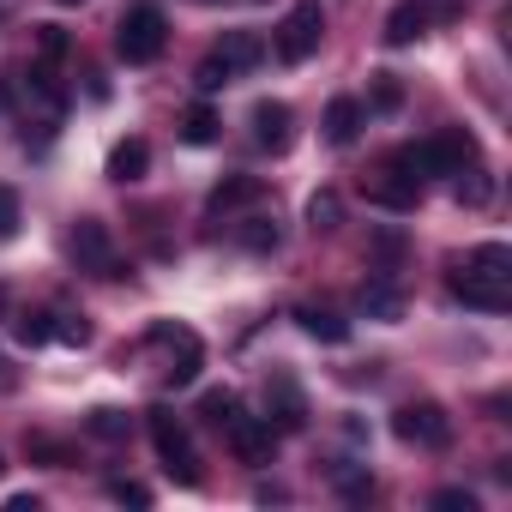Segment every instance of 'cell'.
<instances>
[{
    "mask_svg": "<svg viewBox=\"0 0 512 512\" xmlns=\"http://www.w3.org/2000/svg\"><path fill=\"white\" fill-rule=\"evenodd\" d=\"M464 163H476V133H464V127H446V133H434V139H422V145H404V151H392V163L386 169H398V175H458Z\"/></svg>",
    "mask_w": 512,
    "mask_h": 512,
    "instance_id": "6da1fadb",
    "label": "cell"
},
{
    "mask_svg": "<svg viewBox=\"0 0 512 512\" xmlns=\"http://www.w3.org/2000/svg\"><path fill=\"white\" fill-rule=\"evenodd\" d=\"M145 428H151V446H157L163 470H169V476H181L187 488H199V458H193V440H187L181 416H175L169 404H157V410H145Z\"/></svg>",
    "mask_w": 512,
    "mask_h": 512,
    "instance_id": "7a4b0ae2",
    "label": "cell"
},
{
    "mask_svg": "<svg viewBox=\"0 0 512 512\" xmlns=\"http://www.w3.org/2000/svg\"><path fill=\"white\" fill-rule=\"evenodd\" d=\"M320 37H326V7L320 0H296V7L284 13V25H278V37H272V49H278L284 67H302L320 49Z\"/></svg>",
    "mask_w": 512,
    "mask_h": 512,
    "instance_id": "3957f363",
    "label": "cell"
},
{
    "mask_svg": "<svg viewBox=\"0 0 512 512\" xmlns=\"http://www.w3.org/2000/svg\"><path fill=\"white\" fill-rule=\"evenodd\" d=\"M163 43H169V25H163V13H157V7H133V13L121 19V31H115V55H121L127 67L157 61V55H163Z\"/></svg>",
    "mask_w": 512,
    "mask_h": 512,
    "instance_id": "277c9868",
    "label": "cell"
},
{
    "mask_svg": "<svg viewBox=\"0 0 512 512\" xmlns=\"http://www.w3.org/2000/svg\"><path fill=\"white\" fill-rule=\"evenodd\" d=\"M67 253L79 260V272H91V278H127V272H121V260H115L109 223H97V217H79V223H73V235H67Z\"/></svg>",
    "mask_w": 512,
    "mask_h": 512,
    "instance_id": "5b68a950",
    "label": "cell"
},
{
    "mask_svg": "<svg viewBox=\"0 0 512 512\" xmlns=\"http://www.w3.org/2000/svg\"><path fill=\"white\" fill-rule=\"evenodd\" d=\"M392 434H398L404 446H446V440H452V416H446L434 398L398 404V410H392Z\"/></svg>",
    "mask_w": 512,
    "mask_h": 512,
    "instance_id": "8992f818",
    "label": "cell"
},
{
    "mask_svg": "<svg viewBox=\"0 0 512 512\" xmlns=\"http://www.w3.org/2000/svg\"><path fill=\"white\" fill-rule=\"evenodd\" d=\"M151 344L169 350V386H193L199 368H205V350L187 326H151Z\"/></svg>",
    "mask_w": 512,
    "mask_h": 512,
    "instance_id": "52a82bcc",
    "label": "cell"
},
{
    "mask_svg": "<svg viewBox=\"0 0 512 512\" xmlns=\"http://www.w3.org/2000/svg\"><path fill=\"white\" fill-rule=\"evenodd\" d=\"M452 296L464 302V308H482V314H506L512 308V284L506 278H482V272H470V266H452Z\"/></svg>",
    "mask_w": 512,
    "mask_h": 512,
    "instance_id": "ba28073f",
    "label": "cell"
},
{
    "mask_svg": "<svg viewBox=\"0 0 512 512\" xmlns=\"http://www.w3.org/2000/svg\"><path fill=\"white\" fill-rule=\"evenodd\" d=\"M223 434H229V446H235V458H241V464H266V458H272V446H278V428H272L266 416H235Z\"/></svg>",
    "mask_w": 512,
    "mask_h": 512,
    "instance_id": "9c48e42d",
    "label": "cell"
},
{
    "mask_svg": "<svg viewBox=\"0 0 512 512\" xmlns=\"http://www.w3.org/2000/svg\"><path fill=\"white\" fill-rule=\"evenodd\" d=\"M290 127H296L290 103H278V97L253 103V145H260V151H290Z\"/></svg>",
    "mask_w": 512,
    "mask_h": 512,
    "instance_id": "30bf717a",
    "label": "cell"
},
{
    "mask_svg": "<svg viewBox=\"0 0 512 512\" xmlns=\"http://www.w3.org/2000/svg\"><path fill=\"white\" fill-rule=\"evenodd\" d=\"M266 410H272L266 422H272L278 434H296V428H308V398L296 392V380H290V374H278V380L266 386Z\"/></svg>",
    "mask_w": 512,
    "mask_h": 512,
    "instance_id": "8fae6325",
    "label": "cell"
},
{
    "mask_svg": "<svg viewBox=\"0 0 512 512\" xmlns=\"http://www.w3.org/2000/svg\"><path fill=\"white\" fill-rule=\"evenodd\" d=\"M368 205H380V211H416V205H422V181L386 169V175L368 181Z\"/></svg>",
    "mask_w": 512,
    "mask_h": 512,
    "instance_id": "7c38bea8",
    "label": "cell"
},
{
    "mask_svg": "<svg viewBox=\"0 0 512 512\" xmlns=\"http://www.w3.org/2000/svg\"><path fill=\"white\" fill-rule=\"evenodd\" d=\"M428 25H434V19H428V0H398V7L386 13V43L404 49V43H416Z\"/></svg>",
    "mask_w": 512,
    "mask_h": 512,
    "instance_id": "4fadbf2b",
    "label": "cell"
},
{
    "mask_svg": "<svg viewBox=\"0 0 512 512\" xmlns=\"http://www.w3.org/2000/svg\"><path fill=\"white\" fill-rule=\"evenodd\" d=\"M356 133H362V103L356 97H332L326 103V139L332 145H356Z\"/></svg>",
    "mask_w": 512,
    "mask_h": 512,
    "instance_id": "5bb4252c",
    "label": "cell"
},
{
    "mask_svg": "<svg viewBox=\"0 0 512 512\" xmlns=\"http://www.w3.org/2000/svg\"><path fill=\"white\" fill-rule=\"evenodd\" d=\"M145 169H151V145H145V139H121V145L109 151V181L127 187V181H139Z\"/></svg>",
    "mask_w": 512,
    "mask_h": 512,
    "instance_id": "9a60e30c",
    "label": "cell"
},
{
    "mask_svg": "<svg viewBox=\"0 0 512 512\" xmlns=\"http://www.w3.org/2000/svg\"><path fill=\"white\" fill-rule=\"evenodd\" d=\"M458 266H470V272H482V278H506L512 284V247L506 241H482V247H470Z\"/></svg>",
    "mask_w": 512,
    "mask_h": 512,
    "instance_id": "2e32d148",
    "label": "cell"
},
{
    "mask_svg": "<svg viewBox=\"0 0 512 512\" xmlns=\"http://www.w3.org/2000/svg\"><path fill=\"white\" fill-rule=\"evenodd\" d=\"M296 320H302V332L320 338V344H344V338H350V320H338L332 308H296Z\"/></svg>",
    "mask_w": 512,
    "mask_h": 512,
    "instance_id": "e0dca14e",
    "label": "cell"
},
{
    "mask_svg": "<svg viewBox=\"0 0 512 512\" xmlns=\"http://www.w3.org/2000/svg\"><path fill=\"white\" fill-rule=\"evenodd\" d=\"M217 55L241 73V67H260V55H266V43L253 37V31H223V43H217Z\"/></svg>",
    "mask_w": 512,
    "mask_h": 512,
    "instance_id": "ac0fdd59",
    "label": "cell"
},
{
    "mask_svg": "<svg viewBox=\"0 0 512 512\" xmlns=\"http://www.w3.org/2000/svg\"><path fill=\"white\" fill-rule=\"evenodd\" d=\"M247 199H260V175H229V181H217L211 187V211H235V205H247Z\"/></svg>",
    "mask_w": 512,
    "mask_h": 512,
    "instance_id": "d6986e66",
    "label": "cell"
},
{
    "mask_svg": "<svg viewBox=\"0 0 512 512\" xmlns=\"http://www.w3.org/2000/svg\"><path fill=\"white\" fill-rule=\"evenodd\" d=\"M362 314H374V320H398V314H404V296H398L386 278H368V284H362Z\"/></svg>",
    "mask_w": 512,
    "mask_h": 512,
    "instance_id": "ffe728a7",
    "label": "cell"
},
{
    "mask_svg": "<svg viewBox=\"0 0 512 512\" xmlns=\"http://www.w3.org/2000/svg\"><path fill=\"white\" fill-rule=\"evenodd\" d=\"M217 133H223V121H217L211 103H193V109L181 115V139H187V145H211Z\"/></svg>",
    "mask_w": 512,
    "mask_h": 512,
    "instance_id": "44dd1931",
    "label": "cell"
},
{
    "mask_svg": "<svg viewBox=\"0 0 512 512\" xmlns=\"http://www.w3.org/2000/svg\"><path fill=\"white\" fill-rule=\"evenodd\" d=\"M452 199H458V205H470V211H482V205L494 199V175H482V169H458Z\"/></svg>",
    "mask_w": 512,
    "mask_h": 512,
    "instance_id": "7402d4cb",
    "label": "cell"
},
{
    "mask_svg": "<svg viewBox=\"0 0 512 512\" xmlns=\"http://www.w3.org/2000/svg\"><path fill=\"white\" fill-rule=\"evenodd\" d=\"M235 416H241L235 392H223V386H217V392H205V398H199V422H205V428H217V434H223Z\"/></svg>",
    "mask_w": 512,
    "mask_h": 512,
    "instance_id": "603a6c76",
    "label": "cell"
},
{
    "mask_svg": "<svg viewBox=\"0 0 512 512\" xmlns=\"http://www.w3.org/2000/svg\"><path fill=\"white\" fill-rule=\"evenodd\" d=\"M235 241H241L247 253H278V223H272V217H247V223L235 229Z\"/></svg>",
    "mask_w": 512,
    "mask_h": 512,
    "instance_id": "cb8c5ba5",
    "label": "cell"
},
{
    "mask_svg": "<svg viewBox=\"0 0 512 512\" xmlns=\"http://www.w3.org/2000/svg\"><path fill=\"white\" fill-rule=\"evenodd\" d=\"M49 338L67 344V350H85L91 344V320L85 314H49Z\"/></svg>",
    "mask_w": 512,
    "mask_h": 512,
    "instance_id": "d4e9b609",
    "label": "cell"
},
{
    "mask_svg": "<svg viewBox=\"0 0 512 512\" xmlns=\"http://www.w3.org/2000/svg\"><path fill=\"white\" fill-rule=\"evenodd\" d=\"M338 217H344V199L332 193V187H320L314 199H308V229L320 235V229H338Z\"/></svg>",
    "mask_w": 512,
    "mask_h": 512,
    "instance_id": "484cf974",
    "label": "cell"
},
{
    "mask_svg": "<svg viewBox=\"0 0 512 512\" xmlns=\"http://www.w3.org/2000/svg\"><path fill=\"white\" fill-rule=\"evenodd\" d=\"M85 428H91L97 440H127V434H133V416H127V410H91Z\"/></svg>",
    "mask_w": 512,
    "mask_h": 512,
    "instance_id": "4316f807",
    "label": "cell"
},
{
    "mask_svg": "<svg viewBox=\"0 0 512 512\" xmlns=\"http://www.w3.org/2000/svg\"><path fill=\"white\" fill-rule=\"evenodd\" d=\"M67 49H73V37H67L61 25H37V55H43V67L67 61Z\"/></svg>",
    "mask_w": 512,
    "mask_h": 512,
    "instance_id": "83f0119b",
    "label": "cell"
},
{
    "mask_svg": "<svg viewBox=\"0 0 512 512\" xmlns=\"http://www.w3.org/2000/svg\"><path fill=\"white\" fill-rule=\"evenodd\" d=\"M229 79H235V67H229L223 55H205V61H199V73H193V85H199L205 97H211V91H223Z\"/></svg>",
    "mask_w": 512,
    "mask_h": 512,
    "instance_id": "f1b7e54d",
    "label": "cell"
},
{
    "mask_svg": "<svg viewBox=\"0 0 512 512\" xmlns=\"http://www.w3.org/2000/svg\"><path fill=\"white\" fill-rule=\"evenodd\" d=\"M13 338H19L25 350L49 344V314H13Z\"/></svg>",
    "mask_w": 512,
    "mask_h": 512,
    "instance_id": "f546056e",
    "label": "cell"
},
{
    "mask_svg": "<svg viewBox=\"0 0 512 512\" xmlns=\"http://www.w3.org/2000/svg\"><path fill=\"white\" fill-rule=\"evenodd\" d=\"M368 103H374V109H386V115H392V109H398V103H404V85H398V79H392V73H374V97H368Z\"/></svg>",
    "mask_w": 512,
    "mask_h": 512,
    "instance_id": "4dcf8cb0",
    "label": "cell"
},
{
    "mask_svg": "<svg viewBox=\"0 0 512 512\" xmlns=\"http://www.w3.org/2000/svg\"><path fill=\"white\" fill-rule=\"evenodd\" d=\"M13 235H19V193L0 187V241H13Z\"/></svg>",
    "mask_w": 512,
    "mask_h": 512,
    "instance_id": "1f68e13d",
    "label": "cell"
},
{
    "mask_svg": "<svg viewBox=\"0 0 512 512\" xmlns=\"http://www.w3.org/2000/svg\"><path fill=\"white\" fill-rule=\"evenodd\" d=\"M434 506H440V512H476V494H470V488H440Z\"/></svg>",
    "mask_w": 512,
    "mask_h": 512,
    "instance_id": "d6a6232c",
    "label": "cell"
},
{
    "mask_svg": "<svg viewBox=\"0 0 512 512\" xmlns=\"http://www.w3.org/2000/svg\"><path fill=\"white\" fill-rule=\"evenodd\" d=\"M109 494H115L121 506H151V488H145V482H109Z\"/></svg>",
    "mask_w": 512,
    "mask_h": 512,
    "instance_id": "836d02e7",
    "label": "cell"
},
{
    "mask_svg": "<svg viewBox=\"0 0 512 512\" xmlns=\"http://www.w3.org/2000/svg\"><path fill=\"white\" fill-rule=\"evenodd\" d=\"M31 452H37V458H49V464H67V446H61V440H43V434H37V440H31Z\"/></svg>",
    "mask_w": 512,
    "mask_h": 512,
    "instance_id": "e575fe53",
    "label": "cell"
},
{
    "mask_svg": "<svg viewBox=\"0 0 512 512\" xmlns=\"http://www.w3.org/2000/svg\"><path fill=\"white\" fill-rule=\"evenodd\" d=\"M13 386H19V374H13V362H7V356H0V392H13Z\"/></svg>",
    "mask_w": 512,
    "mask_h": 512,
    "instance_id": "d590c367",
    "label": "cell"
},
{
    "mask_svg": "<svg viewBox=\"0 0 512 512\" xmlns=\"http://www.w3.org/2000/svg\"><path fill=\"white\" fill-rule=\"evenodd\" d=\"M0 109H7V85H0Z\"/></svg>",
    "mask_w": 512,
    "mask_h": 512,
    "instance_id": "8d00e7d4",
    "label": "cell"
},
{
    "mask_svg": "<svg viewBox=\"0 0 512 512\" xmlns=\"http://www.w3.org/2000/svg\"><path fill=\"white\" fill-rule=\"evenodd\" d=\"M0 476H7V458H0Z\"/></svg>",
    "mask_w": 512,
    "mask_h": 512,
    "instance_id": "74e56055",
    "label": "cell"
},
{
    "mask_svg": "<svg viewBox=\"0 0 512 512\" xmlns=\"http://www.w3.org/2000/svg\"><path fill=\"white\" fill-rule=\"evenodd\" d=\"M61 7H79V0H61Z\"/></svg>",
    "mask_w": 512,
    "mask_h": 512,
    "instance_id": "f35d334b",
    "label": "cell"
}]
</instances>
